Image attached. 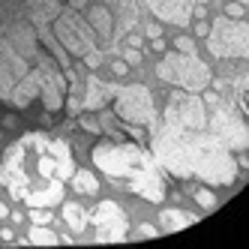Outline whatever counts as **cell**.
Here are the masks:
<instances>
[{"label": "cell", "instance_id": "cell-33", "mask_svg": "<svg viewBox=\"0 0 249 249\" xmlns=\"http://www.w3.org/2000/svg\"><path fill=\"white\" fill-rule=\"evenodd\" d=\"M6 216H9V207H6V204H0V219H6Z\"/></svg>", "mask_w": 249, "mask_h": 249}, {"label": "cell", "instance_id": "cell-2", "mask_svg": "<svg viewBox=\"0 0 249 249\" xmlns=\"http://www.w3.org/2000/svg\"><path fill=\"white\" fill-rule=\"evenodd\" d=\"M150 129V153L171 177L201 180L207 186H231L237 180V156L210 129H171L156 120Z\"/></svg>", "mask_w": 249, "mask_h": 249}, {"label": "cell", "instance_id": "cell-30", "mask_svg": "<svg viewBox=\"0 0 249 249\" xmlns=\"http://www.w3.org/2000/svg\"><path fill=\"white\" fill-rule=\"evenodd\" d=\"M111 72H114V75H126V72H129V63H126V60H114V63H111Z\"/></svg>", "mask_w": 249, "mask_h": 249}, {"label": "cell", "instance_id": "cell-20", "mask_svg": "<svg viewBox=\"0 0 249 249\" xmlns=\"http://www.w3.org/2000/svg\"><path fill=\"white\" fill-rule=\"evenodd\" d=\"M192 195H195V201H198V204H201L204 210H210V207H216V195H213L210 189H195Z\"/></svg>", "mask_w": 249, "mask_h": 249}, {"label": "cell", "instance_id": "cell-31", "mask_svg": "<svg viewBox=\"0 0 249 249\" xmlns=\"http://www.w3.org/2000/svg\"><path fill=\"white\" fill-rule=\"evenodd\" d=\"M66 3H69V9H78V12H81V9L87 6V0H66Z\"/></svg>", "mask_w": 249, "mask_h": 249}, {"label": "cell", "instance_id": "cell-18", "mask_svg": "<svg viewBox=\"0 0 249 249\" xmlns=\"http://www.w3.org/2000/svg\"><path fill=\"white\" fill-rule=\"evenodd\" d=\"M69 180H72V186H75V192H81V195H96L99 192V180L90 174V171H72V177H69Z\"/></svg>", "mask_w": 249, "mask_h": 249}, {"label": "cell", "instance_id": "cell-24", "mask_svg": "<svg viewBox=\"0 0 249 249\" xmlns=\"http://www.w3.org/2000/svg\"><path fill=\"white\" fill-rule=\"evenodd\" d=\"M225 15H228V18H243V15H246V6L237 3V0H234V3H225Z\"/></svg>", "mask_w": 249, "mask_h": 249}, {"label": "cell", "instance_id": "cell-1", "mask_svg": "<svg viewBox=\"0 0 249 249\" xmlns=\"http://www.w3.org/2000/svg\"><path fill=\"white\" fill-rule=\"evenodd\" d=\"M72 171L75 159L66 141L51 138L48 132H24L3 153L0 183L27 207H57Z\"/></svg>", "mask_w": 249, "mask_h": 249}, {"label": "cell", "instance_id": "cell-5", "mask_svg": "<svg viewBox=\"0 0 249 249\" xmlns=\"http://www.w3.org/2000/svg\"><path fill=\"white\" fill-rule=\"evenodd\" d=\"M207 51L219 60H246L249 57V24L243 18H228L222 12L207 30Z\"/></svg>", "mask_w": 249, "mask_h": 249}, {"label": "cell", "instance_id": "cell-26", "mask_svg": "<svg viewBox=\"0 0 249 249\" xmlns=\"http://www.w3.org/2000/svg\"><path fill=\"white\" fill-rule=\"evenodd\" d=\"M189 24H192V30H195V36H207V30H210V24H207L204 18H192Z\"/></svg>", "mask_w": 249, "mask_h": 249}, {"label": "cell", "instance_id": "cell-13", "mask_svg": "<svg viewBox=\"0 0 249 249\" xmlns=\"http://www.w3.org/2000/svg\"><path fill=\"white\" fill-rule=\"evenodd\" d=\"M114 90H117V84L102 81L99 75H87V81H84V96L78 99V111H102L105 105L111 102Z\"/></svg>", "mask_w": 249, "mask_h": 249}, {"label": "cell", "instance_id": "cell-28", "mask_svg": "<svg viewBox=\"0 0 249 249\" xmlns=\"http://www.w3.org/2000/svg\"><path fill=\"white\" fill-rule=\"evenodd\" d=\"M84 63H87V66H90V69H96V66L102 63V54H99V51H96V48H90V51H87V54H84Z\"/></svg>", "mask_w": 249, "mask_h": 249}, {"label": "cell", "instance_id": "cell-9", "mask_svg": "<svg viewBox=\"0 0 249 249\" xmlns=\"http://www.w3.org/2000/svg\"><path fill=\"white\" fill-rule=\"evenodd\" d=\"M30 69H33V75H36V81H39V99L45 105V111L48 114L63 111L66 93H69V78H66L63 69L57 66V60L51 57L48 51H42Z\"/></svg>", "mask_w": 249, "mask_h": 249}, {"label": "cell", "instance_id": "cell-6", "mask_svg": "<svg viewBox=\"0 0 249 249\" xmlns=\"http://www.w3.org/2000/svg\"><path fill=\"white\" fill-rule=\"evenodd\" d=\"M51 33L54 39L63 45V51L69 57H84L90 48H96V33L87 24V18H81L78 9H60L51 18Z\"/></svg>", "mask_w": 249, "mask_h": 249}, {"label": "cell", "instance_id": "cell-34", "mask_svg": "<svg viewBox=\"0 0 249 249\" xmlns=\"http://www.w3.org/2000/svg\"><path fill=\"white\" fill-rule=\"evenodd\" d=\"M237 3H243V6H246V3H249V0H237Z\"/></svg>", "mask_w": 249, "mask_h": 249}, {"label": "cell", "instance_id": "cell-27", "mask_svg": "<svg viewBox=\"0 0 249 249\" xmlns=\"http://www.w3.org/2000/svg\"><path fill=\"white\" fill-rule=\"evenodd\" d=\"M120 39H123V45H129V48H141V45H144V39H141V36H135V33H129V30L123 33Z\"/></svg>", "mask_w": 249, "mask_h": 249}, {"label": "cell", "instance_id": "cell-16", "mask_svg": "<svg viewBox=\"0 0 249 249\" xmlns=\"http://www.w3.org/2000/svg\"><path fill=\"white\" fill-rule=\"evenodd\" d=\"M60 204H63V201H60ZM60 216H63V222L72 228V231H78V234H81L87 225H90V213H87L81 204H72V201L63 204V213H60Z\"/></svg>", "mask_w": 249, "mask_h": 249}, {"label": "cell", "instance_id": "cell-12", "mask_svg": "<svg viewBox=\"0 0 249 249\" xmlns=\"http://www.w3.org/2000/svg\"><path fill=\"white\" fill-rule=\"evenodd\" d=\"M192 3L195 0H144V6L153 12V18L165 24H177V27H186L192 21Z\"/></svg>", "mask_w": 249, "mask_h": 249}, {"label": "cell", "instance_id": "cell-25", "mask_svg": "<svg viewBox=\"0 0 249 249\" xmlns=\"http://www.w3.org/2000/svg\"><path fill=\"white\" fill-rule=\"evenodd\" d=\"M123 60H126L129 66H138V63H141V51H138V48H129V45H123Z\"/></svg>", "mask_w": 249, "mask_h": 249}, {"label": "cell", "instance_id": "cell-10", "mask_svg": "<svg viewBox=\"0 0 249 249\" xmlns=\"http://www.w3.org/2000/svg\"><path fill=\"white\" fill-rule=\"evenodd\" d=\"M207 114L210 108L204 105L201 93H171L168 102H165V114H162V123L171 129H207Z\"/></svg>", "mask_w": 249, "mask_h": 249}, {"label": "cell", "instance_id": "cell-4", "mask_svg": "<svg viewBox=\"0 0 249 249\" xmlns=\"http://www.w3.org/2000/svg\"><path fill=\"white\" fill-rule=\"evenodd\" d=\"M156 75L159 81L174 84L180 90H192V93H201L210 87V66L198 57V54H183V51H171L162 60L156 63Z\"/></svg>", "mask_w": 249, "mask_h": 249}, {"label": "cell", "instance_id": "cell-21", "mask_svg": "<svg viewBox=\"0 0 249 249\" xmlns=\"http://www.w3.org/2000/svg\"><path fill=\"white\" fill-rule=\"evenodd\" d=\"M51 216H54V213H51V207H30V219L39 222V225H48Z\"/></svg>", "mask_w": 249, "mask_h": 249}, {"label": "cell", "instance_id": "cell-8", "mask_svg": "<svg viewBox=\"0 0 249 249\" xmlns=\"http://www.w3.org/2000/svg\"><path fill=\"white\" fill-rule=\"evenodd\" d=\"M210 108L213 111L207 114V129L216 135L231 153H243L249 147V129H246L243 114L231 102H222V99L216 105H210Z\"/></svg>", "mask_w": 249, "mask_h": 249}, {"label": "cell", "instance_id": "cell-15", "mask_svg": "<svg viewBox=\"0 0 249 249\" xmlns=\"http://www.w3.org/2000/svg\"><path fill=\"white\" fill-rule=\"evenodd\" d=\"M159 219H162V228H159V231L174 234V231H180V228L192 225L198 216H195V213H186V210H162V213H159Z\"/></svg>", "mask_w": 249, "mask_h": 249}, {"label": "cell", "instance_id": "cell-7", "mask_svg": "<svg viewBox=\"0 0 249 249\" xmlns=\"http://www.w3.org/2000/svg\"><path fill=\"white\" fill-rule=\"evenodd\" d=\"M111 105L117 120L129 123V126H150L156 120V102L144 84H117Z\"/></svg>", "mask_w": 249, "mask_h": 249}, {"label": "cell", "instance_id": "cell-22", "mask_svg": "<svg viewBox=\"0 0 249 249\" xmlns=\"http://www.w3.org/2000/svg\"><path fill=\"white\" fill-rule=\"evenodd\" d=\"M174 45H177V51H183V54H195V39L192 36H177Z\"/></svg>", "mask_w": 249, "mask_h": 249}, {"label": "cell", "instance_id": "cell-11", "mask_svg": "<svg viewBox=\"0 0 249 249\" xmlns=\"http://www.w3.org/2000/svg\"><path fill=\"white\" fill-rule=\"evenodd\" d=\"M93 231H96V243H123L129 234V222H126V213L123 207L111 198H105L96 204L93 210Z\"/></svg>", "mask_w": 249, "mask_h": 249}, {"label": "cell", "instance_id": "cell-32", "mask_svg": "<svg viewBox=\"0 0 249 249\" xmlns=\"http://www.w3.org/2000/svg\"><path fill=\"white\" fill-rule=\"evenodd\" d=\"M0 237H3L6 243H12V237H15V234H12V231H9V228H3V231H0Z\"/></svg>", "mask_w": 249, "mask_h": 249}, {"label": "cell", "instance_id": "cell-17", "mask_svg": "<svg viewBox=\"0 0 249 249\" xmlns=\"http://www.w3.org/2000/svg\"><path fill=\"white\" fill-rule=\"evenodd\" d=\"M57 240H60V234H57V231H51L48 225H39V222H33V225H30L27 243H33V246H54Z\"/></svg>", "mask_w": 249, "mask_h": 249}, {"label": "cell", "instance_id": "cell-14", "mask_svg": "<svg viewBox=\"0 0 249 249\" xmlns=\"http://www.w3.org/2000/svg\"><path fill=\"white\" fill-rule=\"evenodd\" d=\"M87 24L93 27L96 33V42H111L114 39V12L105 6V3H96L87 15Z\"/></svg>", "mask_w": 249, "mask_h": 249}, {"label": "cell", "instance_id": "cell-29", "mask_svg": "<svg viewBox=\"0 0 249 249\" xmlns=\"http://www.w3.org/2000/svg\"><path fill=\"white\" fill-rule=\"evenodd\" d=\"M144 33H147V39H153V36H162V24H159V21H150V24L144 27Z\"/></svg>", "mask_w": 249, "mask_h": 249}, {"label": "cell", "instance_id": "cell-23", "mask_svg": "<svg viewBox=\"0 0 249 249\" xmlns=\"http://www.w3.org/2000/svg\"><path fill=\"white\" fill-rule=\"evenodd\" d=\"M81 126H84V129H87V132H96V135H99V132H102V123H99V120H96V117H90V114H87V111H84V114H81Z\"/></svg>", "mask_w": 249, "mask_h": 249}, {"label": "cell", "instance_id": "cell-19", "mask_svg": "<svg viewBox=\"0 0 249 249\" xmlns=\"http://www.w3.org/2000/svg\"><path fill=\"white\" fill-rule=\"evenodd\" d=\"M162 231H159L156 225H150V222H141L138 228H135V237H129V240H156Z\"/></svg>", "mask_w": 249, "mask_h": 249}, {"label": "cell", "instance_id": "cell-3", "mask_svg": "<svg viewBox=\"0 0 249 249\" xmlns=\"http://www.w3.org/2000/svg\"><path fill=\"white\" fill-rule=\"evenodd\" d=\"M93 165L108 177L126 186V192H135L138 198H144L150 204H162L168 186L165 177L159 174V165L150 150H144L135 141L114 138V141H99L90 150Z\"/></svg>", "mask_w": 249, "mask_h": 249}]
</instances>
